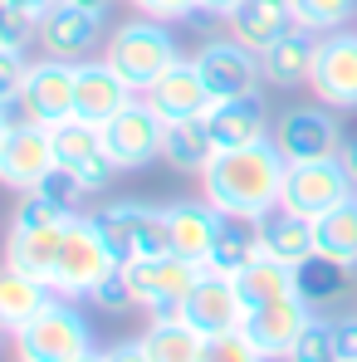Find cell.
<instances>
[{"label":"cell","mask_w":357,"mask_h":362,"mask_svg":"<svg viewBox=\"0 0 357 362\" xmlns=\"http://www.w3.org/2000/svg\"><path fill=\"white\" fill-rule=\"evenodd\" d=\"M284 172L289 162L279 157L274 142H254V147H230V152H216L201 172V196L230 216V221H259L279 206L284 196Z\"/></svg>","instance_id":"obj_1"},{"label":"cell","mask_w":357,"mask_h":362,"mask_svg":"<svg viewBox=\"0 0 357 362\" xmlns=\"http://www.w3.org/2000/svg\"><path fill=\"white\" fill-rule=\"evenodd\" d=\"M103 59L113 64V69H118L137 93H147V88H152V78H157V74H167V69L181 59V45H177V35H172V25H167V20L132 15V20L113 25V35L103 40Z\"/></svg>","instance_id":"obj_2"},{"label":"cell","mask_w":357,"mask_h":362,"mask_svg":"<svg viewBox=\"0 0 357 362\" xmlns=\"http://www.w3.org/2000/svg\"><path fill=\"white\" fill-rule=\"evenodd\" d=\"M93 323L83 318L78 299H54L45 303L20 333H15V358L20 362H74L83 353H93Z\"/></svg>","instance_id":"obj_3"},{"label":"cell","mask_w":357,"mask_h":362,"mask_svg":"<svg viewBox=\"0 0 357 362\" xmlns=\"http://www.w3.org/2000/svg\"><path fill=\"white\" fill-rule=\"evenodd\" d=\"M122 259L113 255V245L103 240L98 221L93 216H74L69 230H64V245H59V259H54V274H49V289L64 294V299H93V289L118 269Z\"/></svg>","instance_id":"obj_4"},{"label":"cell","mask_w":357,"mask_h":362,"mask_svg":"<svg viewBox=\"0 0 357 362\" xmlns=\"http://www.w3.org/2000/svg\"><path fill=\"white\" fill-rule=\"evenodd\" d=\"M103 230V240L113 245L122 264L147 259V255H167L172 250V230H167V206L152 201H108L98 211H88Z\"/></svg>","instance_id":"obj_5"},{"label":"cell","mask_w":357,"mask_h":362,"mask_svg":"<svg viewBox=\"0 0 357 362\" xmlns=\"http://www.w3.org/2000/svg\"><path fill=\"white\" fill-rule=\"evenodd\" d=\"M127 269V284H132V299L147 318H181V303L191 299L196 279H201V264L196 259H181L177 250L167 255H147V259H132L122 264Z\"/></svg>","instance_id":"obj_6"},{"label":"cell","mask_w":357,"mask_h":362,"mask_svg":"<svg viewBox=\"0 0 357 362\" xmlns=\"http://www.w3.org/2000/svg\"><path fill=\"white\" fill-rule=\"evenodd\" d=\"M74 83H78V64L69 59H30V74H25V88L20 98L5 108L10 122H54L74 118Z\"/></svg>","instance_id":"obj_7"},{"label":"cell","mask_w":357,"mask_h":362,"mask_svg":"<svg viewBox=\"0 0 357 362\" xmlns=\"http://www.w3.org/2000/svg\"><path fill=\"white\" fill-rule=\"evenodd\" d=\"M279 157L298 167V162H323V157H338L343 152V122H338V108L328 103H303V108H289L274 118V137Z\"/></svg>","instance_id":"obj_8"},{"label":"cell","mask_w":357,"mask_h":362,"mask_svg":"<svg viewBox=\"0 0 357 362\" xmlns=\"http://www.w3.org/2000/svg\"><path fill=\"white\" fill-rule=\"evenodd\" d=\"M196 69H201V78H206V88H211V98L216 103H230V98H259L269 83H264V54H254V49H245L240 40H206L196 54Z\"/></svg>","instance_id":"obj_9"},{"label":"cell","mask_w":357,"mask_h":362,"mask_svg":"<svg viewBox=\"0 0 357 362\" xmlns=\"http://www.w3.org/2000/svg\"><path fill=\"white\" fill-rule=\"evenodd\" d=\"M162 132H167V118L137 93L122 113L103 122V147L122 172H142V167L162 162Z\"/></svg>","instance_id":"obj_10"},{"label":"cell","mask_w":357,"mask_h":362,"mask_svg":"<svg viewBox=\"0 0 357 362\" xmlns=\"http://www.w3.org/2000/svg\"><path fill=\"white\" fill-rule=\"evenodd\" d=\"M348 196H357V186L348 181L343 162H338V157H323V162H298V167L284 172V196H279V206H289L298 216L318 221V216H328L333 206H343Z\"/></svg>","instance_id":"obj_11"},{"label":"cell","mask_w":357,"mask_h":362,"mask_svg":"<svg viewBox=\"0 0 357 362\" xmlns=\"http://www.w3.org/2000/svg\"><path fill=\"white\" fill-rule=\"evenodd\" d=\"M103 20L108 15H93L83 5H49L40 15V30H35V45L49 54V59H69V64H83L93 59V49L103 45Z\"/></svg>","instance_id":"obj_12"},{"label":"cell","mask_w":357,"mask_h":362,"mask_svg":"<svg viewBox=\"0 0 357 362\" xmlns=\"http://www.w3.org/2000/svg\"><path fill=\"white\" fill-rule=\"evenodd\" d=\"M59 167V152H54V132L45 122H15L10 137H5V152H0V186H10L15 196L35 191L40 181Z\"/></svg>","instance_id":"obj_13"},{"label":"cell","mask_w":357,"mask_h":362,"mask_svg":"<svg viewBox=\"0 0 357 362\" xmlns=\"http://www.w3.org/2000/svg\"><path fill=\"white\" fill-rule=\"evenodd\" d=\"M313 98L353 113L357 108V30H333L318 35V59H313V78H308Z\"/></svg>","instance_id":"obj_14"},{"label":"cell","mask_w":357,"mask_h":362,"mask_svg":"<svg viewBox=\"0 0 357 362\" xmlns=\"http://www.w3.org/2000/svg\"><path fill=\"white\" fill-rule=\"evenodd\" d=\"M318 308L303 299V294H284V299H269V303H254L250 313H245V333L264 348V358L284 362L289 358V348H294V338L308 328V318H313Z\"/></svg>","instance_id":"obj_15"},{"label":"cell","mask_w":357,"mask_h":362,"mask_svg":"<svg viewBox=\"0 0 357 362\" xmlns=\"http://www.w3.org/2000/svg\"><path fill=\"white\" fill-rule=\"evenodd\" d=\"M245 313H250V308H245V299H240L235 279L211 274V269H201L191 299L181 303V318H186L191 328H201L206 338H211V333H230V328H240Z\"/></svg>","instance_id":"obj_16"},{"label":"cell","mask_w":357,"mask_h":362,"mask_svg":"<svg viewBox=\"0 0 357 362\" xmlns=\"http://www.w3.org/2000/svg\"><path fill=\"white\" fill-rule=\"evenodd\" d=\"M206 132H211L216 152L269 142V137H274V118H269V108H264V93H259V98H230V103H211V108H206Z\"/></svg>","instance_id":"obj_17"},{"label":"cell","mask_w":357,"mask_h":362,"mask_svg":"<svg viewBox=\"0 0 357 362\" xmlns=\"http://www.w3.org/2000/svg\"><path fill=\"white\" fill-rule=\"evenodd\" d=\"M132 98H137V88H132L108 59H83L78 64V83H74V113H78V118L103 127V122L113 118V113H122Z\"/></svg>","instance_id":"obj_18"},{"label":"cell","mask_w":357,"mask_h":362,"mask_svg":"<svg viewBox=\"0 0 357 362\" xmlns=\"http://www.w3.org/2000/svg\"><path fill=\"white\" fill-rule=\"evenodd\" d=\"M157 113L167 122H177V118H206V108L216 103L211 98V88H206V78H201V69H196V59H186L181 54L167 74H157L152 78V88L142 93Z\"/></svg>","instance_id":"obj_19"},{"label":"cell","mask_w":357,"mask_h":362,"mask_svg":"<svg viewBox=\"0 0 357 362\" xmlns=\"http://www.w3.org/2000/svg\"><path fill=\"white\" fill-rule=\"evenodd\" d=\"M226 226H230V216H221L206 196H201V201H172V206H167L172 250H177L181 259H196L201 269H206V259H211V250H216V240H221Z\"/></svg>","instance_id":"obj_20"},{"label":"cell","mask_w":357,"mask_h":362,"mask_svg":"<svg viewBox=\"0 0 357 362\" xmlns=\"http://www.w3.org/2000/svg\"><path fill=\"white\" fill-rule=\"evenodd\" d=\"M298 20H294V5L289 0H245L235 5L230 15H226V35L240 40L245 49H254V54H264L279 35H289Z\"/></svg>","instance_id":"obj_21"},{"label":"cell","mask_w":357,"mask_h":362,"mask_svg":"<svg viewBox=\"0 0 357 362\" xmlns=\"http://www.w3.org/2000/svg\"><path fill=\"white\" fill-rule=\"evenodd\" d=\"M254 230H259L264 255H274V259H284V264H294V269L308 259V255H318V221L298 216V211H289V206H274L269 216H259Z\"/></svg>","instance_id":"obj_22"},{"label":"cell","mask_w":357,"mask_h":362,"mask_svg":"<svg viewBox=\"0 0 357 362\" xmlns=\"http://www.w3.org/2000/svg\"><path fill=\"white\" fill-rule=\"evenodd\" d=\"M313 59H318V30L294 25L289 35H279L264 49V83L269 88H303L313 78Z\"/></svg>","instance_id":"obj_23"},{"label":"cell","mask_w":357,"mask_h":362,"mask_svg":"<svg viewBox=\"0 0 357 362\" xmlns=\"http://www.w3.org/2000/svg\"><path fill=\"white\" fill-rule=\"evenodd\" d=\"M69 221H74V216H69ZM69 221H64V226H10V235H5V264L49 284Z\"/></svg>","instance_id":"obj_24"},{"label":"cell","mask_w":357,"mask_h":362,"mask_svg":"<svg viewBox=\"0 0 357 362\" xmlns=\"http://www.w3.org/2000/svg\"><path fill=\"white\" fill-rule=\"evenodd\" d=\"M211 157H216V142H211V132H206V118L167 122V132H162V162H167L177 177H201Z\"/></svg>","instance_id":"obj_25"},{"label":"cell","mask_w":357,"mask_h":362,"mask_svg":"<svg viewBox=\"0 0 357 362\" xmlns=\"http://www.w3.org/2000/svg\"><path fill=\"white\" fill-rule=\"evenodd\" d=\"M54 299V289L45 284V279H35V274H20V269H10V264H0V328L15 338L45 303Z\"/></svg>","instance_id":"obj_26"},{"label":"cell","mask_w":357,"mask_h":362,"mask_svg":"<svg viewBox=\"0 0 357 362\" xmlns=\"http://www.w3.org/2000/svg\"><path fill=\"white\" fill-rule=\"evenodd\" d=\"M353 274L357 269L328 259V255H308V259L298 264V294L313 303L318 313H323V308H338V303L353 294Z\"/></svg>","instance_id":"obj_27"},{"label":"cell","mask_w":357,"mask_h":362,"mask_svg":"<svg viewBox=\"0 0 357 362\" xmlns=\"http://www.w3.org/2000/svg\"><path fill=\"white\" fill-rule=\"evenodd\" d=\"M142 348H147V358H152V362H201L206 333L191 328L186 318H147Z\"/></svg>","instance_id":"obj_28"},{"label":"cell","mask_w":357,"mask_h":362,"mask_svg":"<svg viewBox=\"0 0 357 362\" xmlns=\"http://www.w3.org/2000/svg\"><path fill=\"white\" fill-rule=\"evenodd\" d=\"M235 289H240V299H245V308L284 299V294H298V269L284 264V259H274V255H259V259L235 279Z\"/></svg>","instance_id":"obj_29"},{"label":"cell","mask_w":357,"mask_h":362,"mask_svg":"<svg viewBox=\"0 0 357 362\" xmlns=\"http://www.w3.org/2000/svg\"><path fill=\"white\" fill-rule=\"evenodd\" d=\"M264 255V245H259V230L250 226V221H230L226 230H221V240L211 250V259H206V269L211 274H226V279H240L254 259Z\"/></svg>","instance_id":"obj_30"},{"label":"cell","mask_w":357,"mask_h":362,"mask_svg":"<svg viewBox=\"0 0 357 362\" xmlns=\"http://www.w3.org/2000/svg\"><path fill=\"white\" fill-rule=\"evenodd\" d=\"M318 255L357 269V196L333 206L328 216H318Z\"/></svg>","instance_id":"obj_31"},{"label":"cell","mask_w":357,"mask_h":362,"mask_svg":"<svg viewBox=\"0 0 357 362\" xmlns=\"http://www.w3.org/2000/svg\"><path fill=\"white\" fill-rule=\"evenodd\" d=\"M54 132V152H59V162L64 167H83L88 157H98V152H108L103 147V127L98 122H88V118H64V122H54L49 127Z\"/></svg>","instance_id":"obj_32"},{"label":"cell","mask_w":357,"mask_h":362,"mask_svg":"<svg viewBox=\"0 0 357 362\" xmlns=\"http://www.w3.org/2000/svg\"><path fill=\"white\" fill-rule=\"evenodd\" d=\"M284 362H338V328H333V318L313 313L308 328L294 338V348H289Z\"/></svg>","instance_id":"obj_33"},{"label":"cell","mask_w":357,"mask_h":362,"mask_svg":"<svg viewBox=\"0 0 357 362\" xmlns=\"http://www.w3.org/2000/svg\"><path fill=\"white\" fill-rule=\"evenodd\" d=\"M294 5V20L318 30V35H333V30H348L357 15V0H289Z\"/></svg>","instance_id":"obj_34"},{"label":"cell","mask_w":357,"mask_h":362,"mask_svg":"<svg viewBox=\"0 0 357 362\" xmlns=\"http://www.w3.org/2000/svg\"><path fill=\"white\" fill-rule=\"evenodd\" d=\"M201 362H274V358H264V348L245 328H230V333H211L206 338Z\"/></svg>","instance_id":"obj_35"},{"label":"cell","mask_w":357,"mask_h":362,"mask_svg":"<svg viewBox=\"0 0 357 362\" xmlns=\"http://www.w3.org/2000/svg\"><path fill=\"white\" fill-rule=\"evenodd\" d=\"M35 191H40V196H49V201H54V206H64V211H78V201L88 196V191H83V181L74 177V167H64V162L45 181H40Z\"/></svg>","instance_id":"obj_36"},{"label":"cell","mask_w":357,"mask_h":362,"mask_svg":"<svg viewBox=\"0 0 357 362\" xmlns=\"http://www.w3.org/2000/svg\"><path fill=\"white\" fill-rule=\"evenodd\" d=\"M88 303H98L103 313H127V308H137V299H132V284H127V269L118 264V269H113V274H108V279L93 289V299H88Z\"/></svg>","instance_id":"obj_37"},{"label":"cell","mask_w":357,"mask_h":362,"mask_svg":"<svg viewBox=\"0 0 357 362\" xmlns=\"http://www.w3.org/2000/svg\"><path fill=\"white\" fill-rule=\"evenodd\" d=\"M25 74H30V54L25 49H0V108H10L20 98Z\"/></svg>","instance_id":"obj_38"},{"label":"cell","mask_w":357,"mask_h":362,"mask_svg":"<svg viewBox=\"0 0 357 362\" xmlns=\"http://www.w3.org/2000/svg\"><path fill=\"white\" fill-rule=\"evenodd\" d=\"M118 172H122V167L113 162V157H108V152H98V157H88L83 167H74V177L83 181V191H88V196H103V191L113 186V177H118Z\"/></svg>","instance_id":"obj_39"},{"label":"cell","mask_w":357,"mask_h":362,"mask_svg":"<svg viewBox=\"0 0 357 362\" xmlns=\"http://www.w3.org/2000/svg\"><path fill=\"white\" fill-rule=\"evenodd\" d=\"M137 15H152V20H167V25H177V20H191L196 10H201V0H127Z\"/></svg>","instance_id":"obj_40"},{"label":"cell","mask_w":357,"mask_h":362,"mask_svg":"<svg viewBox=\"0 0 357 362\" xmlns=\"http://www.w3.org/2000/svg\"><path fill=\"white\" fill-rule=\"evenodd\" d=\"M333 328H338V362H357V313L333 318Z\"/></svg>","instance_id":"obj_41"},{"label":"cell","mask_w":357,"mask_h":362,"mask_svg":"<svg viewBox=\"0 0 357 362\" xmlns=\"http://www.w3.org/2000/svg\"><path fill=\"white\" fill-rule=\"evenodd\" d=\"M103 362H152V358H147L142 338H122L113 348H103Z\"/></svg>","instance_id":"obj_42"},{"label":"cell","mask_w":357,"mask_h":362,"mask_svg":"<svg viewBox=\"0 0 357 362\" xmlns=\"http://www.w3.org/2000/svg\"><path fill=\"white\" fill-rule=\"evenodd\" d=\"M235 5H245V0H201V10H196V15H201V20H221V25H226V15H230ZM196 15H191V20H196Z\"/></svg>","instance_id":"obj_43"},{"label":"cell","mask_w":357,"mask_h":362,"mask_svg":"<svg viewBox=\"0 0 357 362\" xmlns=\"http://www.w3.org/2000/svg\"><path fill=\"white\" fill-rule=\"evenodd\" d=\"M338 162H343V172H348V181L357 186V137H348V142H343V152H338Z\"/></svg>","instance_id":"obj_44"},{"label":"cell","mask_w":357,"mask_h":362,"mask_svg":"<svg viewBox=\"0 0 357 362\" xmlns=\"http://www.w3.org/2000/svg\"><path fill=\"white\" fill-rule=\"evenodd\" d=\"M10 5H15L20 15H30V20H40V15H45L49 5H59V0H10Z\"/></svg>","instance_id":"obj_45"},{"label":"cell","mask_w":357,"mask_h":362,"mask_svg":"<svg viewBox=\"0 0 357 362\" xmlns=\"http://www.w3.org/2000/svg\"><path fill=\"white\" fill-rule=\"evenodd\" d=\"M69 5H83V10H93V15H108V10H113V0H69Z\"/></svg>","instance_id":"obj_46"},{"label":"cell","mask_w":357,"mask_h":362,"mask_svg":"<svg viewBox=\"0 0 357 362\" xmlns=\"http://www.w3.org/2000/svg\"><path fill=\"white\" fill-rule=\"evenodd\" d=\"M10 127H15V122H10V113H5V108H0V152H5V137H10Z\"/></svg>","instance_id":"obj_47"},{"label":"cell","mask_w":357,"mask_h":362,"mask_svg":"<svg viewBox=\"0 0 357 362\" xmlns=\"http://www.w3.org/2000/svg\"><path fill=\"white\" fill-rule=\"evenodd\" d=\"M74 362H103V348H93V353H83V358H74Z\"/></svg>","instance_id":"obj_48"},{"label":"cell","mask_w":357,"mask_h":362,"mask_svg":"<svg viewBox=\"0 0 357 362\" xmlns=\"http://www.w3.org/2000/svg\"><path fill=\"white\" fill-rule=\"evenodd\" d=\"M0 338H5V328H0Z\"/></svg>","instance_id":"obj_49"}]
</instances>
